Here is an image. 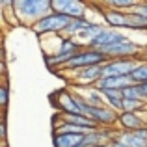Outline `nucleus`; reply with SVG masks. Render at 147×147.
Masks as SVG:
<instances>
[{
  "instance_id": "obj_6",
  "label": "nucleus",
  "mask_w": 147,
  "mask_h": 147,
  "mask_svg": "<svg viewBox=\"0 0 147 147\" xmlns=\"http://www.w3.org/2000/svg\"><path fill=\"white\" fill-rule=\"evenodd\" d=\"M100 52L108 60H123V58H136L142 52V45L132 39H125L121 43H114L110 47H104Z\"/></svg>"
},
{
  "instance_id": "obj_26",
  "label": "nucleus",
  "mask_w": 147,
  "mask_h": 147,
  "mask_svg": "<svg viewBox=\"0 0 147 147\" xmlns=\"http://www.w3.org/2000/svg\"><path fill=\"white\" fill-rule=\"evenodd\" d=\"M115 132H117V130H114V138L108 142V145H110V147H129V145L125 144V142L121 140V138L117 136V134H115Z\"/></svg>"
},
{
  "instance_id": "obj_22",
  "label": "nucleus",
  "mask_w": 147,
  "mask_h": 147,
  "mask_svg": "<svg viewBox=\"0 0 147 147\" xmlns=\"http://www.w3.org/2000/svg\"><path fill=\"white\" fill-rule=\"evenodd\" d=\"M0 104L4 108V114H7V104H9V86H7V80H4L2 86H0Z\"/></svg>"
},
{
  "instance_id": "obj_21",
  "label": "nucleus",
  "mask_w": 147,
  "mask_h": 147,
  "mask_svg": "<svg viewBox=\"0 0 147 147\" xmlns=\"http://www.w3.org/2000/svg\"><path fill=\"white\" fill-rule=\"evenodd\" d=\"M130 78L134 80V84H147V61H140V65L130 75Z\"/></svg>"
},
{
  "instance_id": "obj_14",
  "label": "nucleus",
  "mask_w": 147,
  "mask_h": 147,
  "mask_svg": "<svg viewBox=\"0 0 147 147\" xmlns=\"http://www.w3.org/2000/svg\"><path fill=\"white\" fill-rule=\"evenodd\" d=\"M86 134H52L54 147H78Z\"/></svg>"
},
{
  "instance_id": "obj_4",
  "label": "nucleus",
  "mask_w": 147,
  "mask_h": 147,
  "mask_svg": "<svg viewBox=\"0 0 147 147\" xmlns=\"http://www.w3.org/2000/svg\"><path fill=\"white\" fill-rule=\"evenodd\" d=\"M71 21H73V19H69V17H65V15H61V13L52 11V13H49L47 17H43L41 21H37L30 30H32L36 36H39V37L52 36V34H63L65 28L71 24Z\"/></svg>"
},
{
  "instance_id": "obj_1",
  "label": "nucleus",
  "mask_w": 147,
  "mask_h": 147,
  "mask_svg": "<svg viewBox=\"0 0 147 147\" xmlns=\"http://www.w3.org/2000/svg\"><path fill=\"white\" fill-rule=\"evenodd\" d=\"M13 11L19 24L32 28L37 21L52 13V0H13Z\"/></svg>"
},
{
  "instance_id": "obj_8",
  "label": "nucleus",
  "mask_w": 147,
  "mask_h": 147,
  "mask_svg": "<svg viewBox=\"0 0 147 147\" xmlns=\"http://www.w3.org/2000/svg\"><path fill=\"white\" fill-rule=\"evenodd\" d=\"M90 4L80 2V0H52V11L61 13L69 19H80L86 17V13L90 11Z\"/></svg>"
},
{
  "instance_id": "obj_18",
  "label": "nucleus",
  "mask_w": 147,
  "mask_h": 147,
  "mask_svg": "<svg viewBox=\"0 0 147 147\" xmlns=\"http://www.w3.org/2000/svg\"><path fill=\"white\" fill-rule=\"evenodd\" d=\"M90 19L88 17H80V19H73L71 21V24L67 26V28H65V32L61 34V36H67V37H76L78 36L80 32H82L84 28H86L88 24H90Z\"/></svg>"
},
{
  "instance_id": "obj_25",
  "label": "nucleus",
  "mask_w": 147,
  "mask_h": 147,
  "mask_svg": "<svg viewBox=\"0 0 147 147\" xmlns=\"http://www.w3.org/2000/svg\"><path fill=\"white\" fill-rule=\"evenodd\" d=\"M130 13H134V15H138V17H144L147 19V0H144V2H140L136 7H134Z\"/></svg>"
},
{
  "instance_id": "obj_19",
  "label": "nucleus",
  "mask_w": 147,
  "mask_h": 147,
  "mask_svg": "<svg viewBox=\"0 0 147 147\" xmlns=\"http://www.w3.org/2000/svg\"><path fill=\"white\" fill-rule=\"evenodd\" d=\"M84 97H86V100L91 106H106V100H104L102 93H100L97 88H88L84 91Z\"/></svg>"
},
{
  "instance_id": "obj_20",
  "label": "nucleus",
  "mask_w": 147,
  "mask_h": 147,
  "mask_svg": "<svg viewBox=\"0 0 147 147\" xmlns=\"http://www.w3.org/2000/svg\"><path fill=\"white\" fill-rule=\"evenodd\" d=\"M147 108V100L144 99H125L123 100V112H138L142 114V110Z\"/></svg>"
},
{
  "instance_id": "obj_2",
  "label": "nucleus",
  "mask_w": 147,
  "mask_h": 147,
  "mask_svg": "<svg viewBox=\"0 0 147 147\" xmlns=\"http://www.w3.org/2000/svg\"><path fill=\"white\" fill-rule=\"evenodd\" d=\"M76 95V100H78L80 108H82V114L88 115V117L91 119L93 123H97L100 129H112L114 125H117L119 121V112H115L114 108L110 106H91L90 102L86 100L82 93H78V91H75Z\"/></svg>"
},
{
  "instance_id": "obj_24",
  "label": "nucleus",
  "mask_w": 147,
  "mask_h": 147,
  "mask_svg": "<svg viewBox=\"0 0 147 147\" xmlns=\"http://www.w3.org/2000/svg\"><path fill=\"white\" fill-rule=\"evenodd\" d=\"M0 138L2 144H7V114H2V123H0Z\"/></svg>"
},
{
  "instance_id": "obj_27",
  "label": "nucleus",
  "mask_w": 147,
  "mask_h": 147,
  "mask_svg": "<svg viewBox=\"0 0 147 147\" xmlns=\"http://www.w3.org/2000/svg\"><path fill=\"white\" fill-rule=\"evenodd\" d=\"M140 86V93H142V99L147 100V84H138Z\"/></svg>"
},
{
  "instance_id": "obj_7",
  "label": "nucleus",
  "mask_w": 147,
  "mask_h": 147,
  "mask_svg": "<svg viewBox=\"0 0 147 147\" xmlns=\"http://www.w3.org/2000/svg\"><path fill=\"white\" fill-rule=\"evenodd\" d=\"M140 65L138 58H123V60H108L102 65L104 76H130Z\"/></svg>"
},
{
  "instance_id": "obj_5",
  "label": "nucleus",
  "mask_w": 147,
  "mask_h": 147,
  "mask_svg": "<svg viewBox=\"0 0 147 147\" xmlns=\"http://www.w3.org/2000/svg\"><path fill=\"white\" fill-rule=\"evenodd\" d=\"M50 102L60 114H82V108H80L78 100H76L75 91H71L69 88L56 90L50 95Z\"/></svg>"
},
{
  "instance_id": "obj_11",
  "label": "nucleus",
  "mask_w": 147,
  "mask_h": 147,
  "mask_svg": "<svg viewBox=\"0 0 147 147\" xmlns=\"http://www.w3.org/2000/svg\"><path fill=\"white\" fill-rule=\"evenodd\" d=\"M125 39H129V37H127L121 30H114V28H108L106 26L95 39H91L90 43H88V47L95 49V50H102L104 47H110V45H114V43H121V41H125Z\"/></svg>"
},
{
  "instance_id": "obj_17",
  "label": "nucleus",
  "mask_w": 147,
  "mask_h": 147,
  "mask_svg": "<svg viewBox=\"0 0 147 147\" xmlns=\"http://www.w3.org/2000/svg\"><path fill=\"white\" fill-rule=\"evenodd\" d=\"M117 134L119 138H121L123 142H125L129 147H147V140L145 138H142V136H138L136 132H127V130H117Z\"/></svg>"
},
{
  "instance_id": "obj_23",
  "label": "nucleus",
  "mask_w": 147,
  "mask_h": 147,
  "mask_svg": "<svg viewBox=\"0 0 147 147\" xmlns=\"http://www.w3.org/2000/svg\"><path fill=\"white\" fill-rule=\"evenodd\" d=\"M123 93V99H142V93H140V86L134 84V86H129L121 91Z\"/></svg>"
},
{
  "instance_id": "obj_13",
  "label": "nucleus",
  "mask_w": 147,
  "mask_h": 147,
  "mask_svg": "<svg viewBox=\"0 0 147 147\" xmlns=\"http://www.w3.org/2000/svg\"><path fill=\"white\" fill-rule=\"evenodd\" d=\"M129 86H134V80L130 78V76H102L95 88H97L99 91H104V90H119V91H123Z\"/></svg>"
},
{
  "instance_id": "obj_16",
  "label": "nucleus",
  "mask_w": 147,
  "mask_h": 147,
  "mask_svg": "<svg viewBox=\"0 0 147 147\" xmlns=\"http://www.w3.org/2000/svg\"><path fill=\"white\" fill-rule=\"evenodd\" d=\"M138 0H106V2H100V6L108 7V9H119V11H132L138 6Z\"/></svg>"
},
{
  "instance_id": "obj_3",
  "label": "nucleus",
  "mask_w": 147,
  "mask_h": 147,
  "mask_svg": "<svg viewBox=\"0 0 147 147\" xmlns=\"http://www.w3.org/2000/svg\"><path fill=\"white\" fill-rule=\"evenodd\" d=\"M108 58L104 56L100 50H95V49H90V47H84L82 50H80L78 54H76L73 60H69L67 63L63 65V67L60 69L61 73L65 71H82V69H88V67H93V65H102L106 63Z\"/></svg>"
},
{
  "instance_id": "obj_10",
  "label": "nucleus",
  "mask_w": 147,
  "mask_h": 147,
  "mask_svg": "<svg viewBox=\"0 0 147 147\" xmlns=\"http://www.w3.org/2000/svg\"><path fill=\"white\" fill-rule=\"evenodd\" d=\"M102 65H93V67H88V69H82V71H76L75 76H73V82H76L75 86L84 88V90H88V88H95L99 84V80L104 76Z\"/></svg>"
},
{
  "instance_id": "obj_15",
  "label": "nucleus",
  "mask_w": 147,
  "mask_h": 147,
  "mask_svg": "<svg viewBox=\"0 0 147 147\" xmlns=\"http://www.w3.org/2000/svg\"><path fill=\"white\" fill-rule=\"evenodd\" d=\"M102 93V97L104 100H106V106H110V108H114L115 112H119L121 114L123 112V93L119 90H104V91H100Z\"/></svg>"
},
{
  "instance_id": "obj_12",
  "label": "nucleus",
  "mask_w": 147,
  "mask_h": 147,
  "mask_svg": "<svg viewBox=\"0 0 147 147\" xmlns=\"http://www.w3.org/2000/svg\"><path fill=\"white\" fill-rule=\"evenodd\" d=\"M117 125L121 127V130L134 132V130L145 129L147 127V119L142 117V114H138V112H121V114H119Z\"/></svg>"
},
{
  "instance_id": "obj_9",
  "label": "nucleus",
  "mask_w": 147,
  "mask_h": 147,
  "mask_svg": "<svg viewBox=\"0 0 147 147\" xmlns=\"http://www.w3.org/2000/svg\"><path fill=\"white\" fill-rule=\"evenodd\" d=\"M99 15L108 28H114V30H129L130 28V13L129 11L104 7V9H99Z\"/></svg>"
}]
</instances>
